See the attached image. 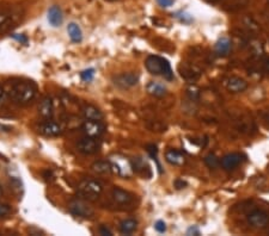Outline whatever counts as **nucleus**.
I'll list each match as a JSON object with an SVG mask.
<instances>
[{
  "mask_svg": "<svg viewBox=\"0 0 269 236\" xmlns=\"http://www.w3.org/2000/svg\"><path fill=\"white\" fill-rule=\"evenodd\" d=\"M38 132L47 137H56L63 134V128L57 122L53 120H46L38 125Z\"/></svg>",
  "mask_w": 269,
  "mask_h": 236,
  "instance_id": "10",
  "label": "nucleus"
},
{
  "mask_svg": "<svg viewBox=\"0 0 269 236\" xmlns=\"http://www.w3.org/2000/svg\"><path fill=\"white\" fill-rule=\"evenodd\" d=\"M92 170L98 174H107L113 172L111 171L110 161H98V162H95L92 164Z\"/></svg>",
  "mask_w": 269,
  "mask_h": 236,
  "instance_id": "23",
  "label": "nucleus"
},
{
  "mask_svg": "<svg viewBox=\"0 0 269 236\" xmlns=\"http://www.w3.org/2000/svg\"><path fill=\"white\" fill-rule=\"evenodd\" d=\"M154 229H156L158 232H160V234H163V232L167 231V224H165L164 221L159 220L156 222V224H154Z\"/></svg>",
  "mask_w": 269,
  "mask_h": 236,
  "instance_id": "28",
  "label": "nucleus"
},
{
  "mask_svg": "<svg viewBox=\"0 0 269 236\" xmlns=\"http://www.w3.org/2000/svg\"><path fill=\"white\" fill-rule=\"evenodd\" d=\"M147 152H149L150 156L152 157V159H157V154H158L157 146H154V145H150V146H147Z\"/></svg>",
  "mask_w": 269,
  "mask_h": 236,
  "instance_id": "30",
  "label": "nucleus"
},
{
  "mask_svg": "<svg viewBox=\"0 0 269 236\" xmlns=\"http://www.w3.org/2000/svg\"><path fill=\"white\" fill-rule=\"evenodd\" d=\"M38 112L43 118H46V120L52 118L54 113V105H53L52 98L46 97V98L42 99V102L39 103V106H38Z\"/></svg>",
  "mask_w": 269,
  "mask_h": 236,
  "instance_id": "18",
  "label": "nucleus"
},
{
  "mask_svg": "<svg viewBox=\"0 0 269 236\" xmlns=\"http://www.w3.org/2000/svg\"><path fill=\"white\" fill-rule=\"evenodd\" d=\"M265 68H267V70H269V60L267 61V63H265Z\"/></svg>",
  "mask_w": 269,
  "mask_h": 236,
  "instance_id": "37",
  "label": "nucleus"
},
{
  "mask_svg": "<svg viewBox=\"0 0 269 236\" xmlns=\"http://www.w3.org/2000/svg\"><path fill=\"white\" fill-rule=\"evenodd\" d=\"M3 195V188H2V186H0V196Z\"/></svg>",
  "mask_w": 269,
  "mask_h": 236,
  "instance_id": "38",
  "label": "nucleus"
},
{
  "mask_svg": "<svg viewBox=\"0 0 269 236\" xmlns=\"http://www.w3.org/2000/svg\"><path fill=\"white\" fill-rule=\"evenodd\" d=\"M240 162H242V156H240V154L231 153L222 157L220 161V164L224 170L232 171V170H235V168L238 167Z\"/></svg>",
  "mask_w": 269,
  "mask_h": 236,
  "instance_id": "13",
  "label": "nucleus"
},
{
  "mask_svg": "<svg viewBox=\"0 0 269 236\" xmlns=\"http://www.w3.org/2000/svg\"><path fill=\"white\" fill-rule=\"evenodd\" d=\"M247 222L255 229H264L269 225V215L263 210H254L247 215Z\"/></svg>",
  "mask_w": 269,
  "mask_h": 236,
  "instance_id": "8",
  "label": "nucleus"
},
{
  "mask_svg": "<svg viewBox=\"0 0 269 236\" xmlns=\"http://www.w3.org/2000/svg\"><path fill=\"white\" fill-rule=\"evenodd\" d=\"M230 49H231V41H230L227 37L219 38L214 45L215 53H217V55L219 56L227 55L230 53Z\"/></svg>",
  "mask_w": 269,
  "mask_h": 236,
  "instance_id": "21",
  "label": "nucleus"
},
{
  "mask_svg": "<svg viewBox=\"0 0 269 236\" xmlns=\"http://www.w3.org/2000/svg\"><path fill=\"white\" fill-rule=\"evenodd\" d=\"M211 2H217V0H211Z\"/></svg>",
  "mask_w": 269,
  "mask_h": 236,
  "instance_id": "39",
  "label": "nucleus"
},
{
  "mask_svg": "<svg viewBox=\"0 0 269 236\" xmlns=\"http://www.w3.org/2000/svg\"><path fill=\"white\" fill-rule=\"evenodd\" d=\"M11 211H12L11 210V206L7 205V204L0 203V220L9 216V215L11 214Z\"/></svg>",
  "mask_w": 269,
  "mask_h": 236,
  "instance_id": "27",
  "label": "nucleus"
},
{
  "mask_svg": "<svg viewBox=\"0 0 269 236\" xmlns=\"http://www.w3.org/2000/svg\"><path fill=\"white\" fill-rule=\"evenodd\" d=\"M110 164H111V171L115 174L120 175V177L128 178L134 173L132 166V160H128L127 157L122 155H114L110 157Z\"/></svg>",
  "mask_w": 269,
  "mask_h": 236,
  "instance_id": "5",
  "label": "nucleus"
},
{
  "mask_svg": "<svg viewBox=\"0 0 269 236\" xmlns=\"http://www.w3.org/2000/svg\"><path fill=\"white\" fill-rule=\"evenodd\" d=\"M139 82V75L136 73H122L114 78V84L120 88H131Z\"/></svg>",
  "mask_w": 269,
  "mask_h": 236,
  "instance_id": "11",
  "label": "nucleus"
},
{
  "mask_svg": "<svg viewBox=\"0 0 269 236\" xmlns=\"http://www.w3.org/2000/svg\"><path fill=\"white\" fill-rule=\"evenodd\" d=\"M7 96L18 105H28L34 102L37 95V86L30 80H13L7 88Z\"/></svg>",
  "mask_w": 269,
  "mask_h": 236,
  "instance_id": "1",
  "label": "nucleus"
},
{
  "mask_svg": "<svg viewBox=\"0 0 269 236\" xmlns=\"http://www.w3.org/2000/svg\"><path fill=\"white\" fill-rule=\"evenodd\" d=\"M185 185H187V182L183 181V180H177V181L175 182V186H176V187H177V188H183Z\"/></svg>",
  "mask_w": 269,
  "mask_h": 236,
  "instance_id": "36",
  "label": "nucleus"
},
{
  "mask_svg": "<svg viewBox=\"0 0 269 236\" xmlns=\"http://www.w3.org/2000/svg\"><path fill=\"white\" fill-rule=\"evenodd\" d=\"M268 4H269V0H268Z\"/></svg>",
  "mask_w": 269,
  "mask_h": 236,
  "instance_id": "40",
  "label": "nucleus"
},
{
  "mask_svg": "<svg viewBox=\"0 0 269 236\" xmlns=\"http://www.w3.org/2000/svg\"><path fill=\"white\" fill-rule=\"evenodd\" d=\"M81 131L89 137L99 138L104 132V125L102 124V121L86 120L81 125Z\"/></svg>",
  "mask_w": 269,
  "mask_h": 236,
  "instance_id": "9",
  "label": "nucleus"
},
{
  "mask_svg": "<svg viewBox=\"0 0 269 236\" xmlns=\"http://www.w3.org/2000/svg\"><path fill=\"white\" fill-rule=\"evenodd\" d=\"M187 92H188V96L192 99H197V98H199V96H200L199 88L195 87V86H193V87L188 88V91H187Z\"/></svg>",
  "mask_w": 269,
  "mask_h": 236,
  "instance_id": "29",
  "label": "nucleus"
},
{
  "mask_svg": "<svg viewBox=\"0 0 269 236\" xmlns=\"http://www.w3.org/2000/svg\"><path fill=\"white\" fill-rule=\"evenodd\" d=\"M132 166L134 173L142 175V177H151V168L149 163L142 157H135V159H133Z\"/></svg>",
  "mask_w": 269,
  "mask_h": 236,
  "instance_id": "15",
  "label": "nucleus"
},
{
  "mask_svg": "<svg viewBox=\"0 0 269 236\" xmlns=\"http://www.w3.org/2000/svg\"><path fill=\"white\" fill-rule=\"evenodd\" d=\"M68 210L74 216L80 218H92L95 216V210L82 199H73L68 204Z\"/></svg>",
  "mask_w": 269,
  "mask_h": 236,
  "instance_id": "6",
  "label": "nucleus"
},
{
  "mask_svg": "<svg viewBox=\"0 0 269 236\" xmlns=\"http://www.w3.org/2000/svg\"><path fill=\"white\" fill-rule=\"evenodd\" d=\"M187 234H188V235H192V234L193 235H200V230L196 227H192V228L188 229Z\"/></svg>",
  "mask_w": 269,
  "mask_h": 236,
  "instance_id": "35",
  "label": "nucleus"
},
{
  "mask_svg": "<svg viewBox=\"0 0 269 236\" xmlns=\"http://www.w3.org/2000/svg\"><path fill=\"white\" fill-rule=\"evenodd\" d=\"M138 228V222H136L134 218H126L118 225V230H120L121 234L123 235H131Z\"/></svg>",
  "mask_w": 269,
  "mask_h": 236,
  "instance_id": "20",
  "label": "nucleus"
},
{
  "mask_svg": "<svg viewBox=\"0 0 269 236\" xmlns=\"http://www.w3.org/2000/svg\"><path fill=\"white\" fill-rule=\"evenodd\" d=\"M204 163L207 164L210 168H217L219 166V163H220V160L218 159L217 156L214 155V154H208V155L204 156Z\"/></svg>",
  "mask_w": 269,
  "mask_h": 236,
  "instance_id": "25",
  "label": "nucleus"
},
{
  "mask_svg": "<svg viewBox=\"0 0 269 236\" xmlns=\"http://www.w3.org/2000/svg\"><path fill=\"white\" fill-rule=\"evenodd\" d=\"M110 199L115 206L122 210L132 209L135 202V197L131 192L126 191L121 187H114L111 190Z\"/></svg>",
  "mask_w": 269,
  "mask_h": 236,
  "instance_id": "4",
  "label": "nucleus"
},
{
  "mask_svg": "<svg viewBox=\"0 0 269 236\" xmlns=\"http://www.w3.org/2000/svg\"><path fill=\"white\" fill-rule=\"evenodd\" d=\"M225 87L231 93H240L247 88V82L242 78L230 77L225 80Z\"/></svg>",
  "mask_w": 269,
  "mask_h": 236,
  "instance_id": "12",
  "label": "nucleus"
},
{
  "mask_svg": "<svg viewBox=\"0 0 269 236\" xmlns=\"http://www.w3.org/2000/svg\"><path fill=\"white\" fill-rule=\"evenodd\" d=\"M147 93L151 95L152 97H156V98H163V97L167 96L168 89L163 84L157 81H150L146 86Z\"/></svg>",
  "mask_w": 269,
  "mask_h": 236,
  "instance_id": "17",
  "label": "nucleus"
},
{
  "mask_svg": "<svg viewBox=\"0 0 269 236\" xmlns=\"http://www.w3.org/2000/svg\"><path fill=\"white\" fill-rule=\"evenodd\" d=\"M99 234L104 235V236H110V235H113V232H111L110 229L107 228L106 225H102V227L99 228Z\"/></svg>",
  "mask_w": 269,
  "mask_h": 236,
  "instance_id": "34",
  "label": "nucleus"
},
{
  "mask_svg": "<svg viewBox=\"0 0 269 236\" xmlns=\"http://www.w3.org/2000/svg\"><path fill=\"white\" fill-rule=\"evenodd\" d=\"M165 160L172 166H182L185 162V156L177 149H169L165 153Z\"/></svg>",
  "mask_w": 269,
  "mask_h": 236,
  "instance_id": "14",
  "label": "nucleus"
},
{
  "mask_svg": "<svg viewBox=\"0 0 269 236\" xmlns=\"http://www.w3.org/2000/svg\"><path fill=\"white\" fill-rule=\"evenodd\" d=\"M6 97H7V93H6V89L3 87L2 85H0V106L3 105L4 103H5L6 100Z\"/></svg>",
  "mask_w": 269,
  "mask_h": 236,
  "instance_id": "31",
  "label": "nucleus"
},
{
  "mask_svg": "<svg viewBox=\"0 0 269 236\" xmlns=\"http://www.w3.org/2000/svg\"><path fill=\"white\" fill-rule=\"evenodd\" d=\"M12 37H13L14 39H17V41H18V42L23 43V44H27V43H28V38H27V37H25V36H24V35H19V34H14V35H12Z\"/></svg>",
  "mask_w": 269,
  "mask_h": 236,
  "instance_id": "33",
  "label": "nucleus"
},
{
  "mask_svg": "<svg viewBox=\"0 0 269 236\" xmlns=\"http://www.w3.org/2000/svg\"><path fill=\"white\" fill-rule=\"evenodd\" d=\"M47 18H48L49 24L52 25V27H60L64 21L63 11H61V9L57 5H54L48 10V17Z\"/></svg>",
  "mask_w": 269,
  "mask_h": 236,
  "instance_id": "16",
  "label": "nucleus"
},
{
  "mask_svg": "<svg viewBox=\"0 0 269 236\" xmlns=\"http://www.w3.org/2000/svg\"><path fill=\"white\" fill-rule=\"evenodd\" d=\"M99 139L95 137H89V136H85V137L80 138L77 143L78 152L84 154V155H92V154H96L99 150Z\"/></svg>",
  "mask_w": 269,
  "mask_h": 236,
  "instance_id": "7",
  "label": "nucleus"
},
{
  "mask_svg": "<svg viewBox=\"0 0 269 236\" xmlns=\"http://www.w3.org/2000/svg\"><path fill=\"white\" fill-rule=\"evenodd\" d=\"M11 21H12L11 13L5 12V11H0V30L9 28V24Z\"/></svg>",
  "mask_w": 269,
  "mask_h": 236,
  "instance_id": "24",
  "label": "nucleus"
},
{
  "mask_svg": "<svg viewBox=\"0 0 269 236\" xmlns=\"http://www.w3.org/2000/svg\"><path fill=\"white\" fill-rule=\"evenodd\" d=\"M81 112L84 114L85 120H92V121H102L103 120V113L99 109H97L96 106L90 105V104H86V105L82 106Z\"/></svg>",
  "mask_w": 269,
  "mask_h": 236,
  "instance_id": "19",
  "label": "nucleus"
},
{
  "mask_svg": "<svg viewBox=\"0 0 269 236\" xmlns=\"http://www.w3.org/2000/svg\"><path fill=\"white\" fill-rule=\"evenodd\" d=\"M145 67L152 75H156V77L159 75L168 81L174 80V72H172L169 61L164 57L158 55L149 56L145 61Z\"/></svg>",
  "mask_w": 269,
  "mask_h": 236,
  "instance_id": "2",
  "label": "nucleus"
},
{
  "mask_svg": "<svg viewBox=\"0 0 269 236\" xmlns=\"http://www.w3.org/2000/svg\"><path fill=\"white\" fill-rule=\"evenodd\" d=\"M67 32H68V36H70L72 42H74V43L81 42L82 32H81V29L79 28L78 24H75V23L68 24Z\"/></svg>",
  "mask_w": 269,
  "mask_h": 236,
  "instance_id": "22",
  "label": "nucleus"
},
{
  "mask_svg": "<svg viewBox=\"0 0 269 236\" xmlns=\"http://www.w3.org/2000/svg\"><path fill=\"white\" fill-rule=\"evenodd\" d=\"M93 77H95V69H93V68H89V69L82 70L81 73H80L81 80L85 81V82L91 81L92 79H93Z\"/></svg>",
  "mask_w": 269,
  "mask_h": 236,
  "instance_id": "26",
  "label": "nucleus"
},
{
  "mask_svg": "<svg viewBox=\"0 0 269 236\" xmlns=\"http://www.w3.org/2000/svg\"><path fill=\"white\" fill-rule=\"evenodd\" d=\"M161 7H170L175 4V0H157Z\"/></svg>",
  "mask_w": 269,
  "mask_h": 236,
  "instance_id": "32",
  "label": "nucleus"
},
{
  "mask_svg": "<svg viewBox=\"0 0 269 236\" xmlns=\"http://www.w3.org/2000/svg\"><path fill=\"white\" fill-rule=\"evenodd\" d=\"M103 184L96 179H85L78 185V195L84 199L96 200L103 192Z\"/></svg>",
  "mask_w": 269,
  "mask_h": 236,
  "instance_id": "3",
  "label": "nucleus"
}]
</instances>
